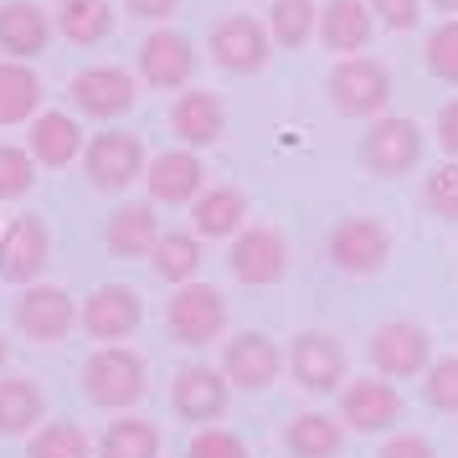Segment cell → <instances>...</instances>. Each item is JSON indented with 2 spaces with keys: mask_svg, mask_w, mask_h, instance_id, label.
<instances>
[{
  "mask_svg": "<svg viewBox=\"0 0 458 458\" xmlns=\"http://www.w3.org/2000/svg\"><path fill=\"white\" fill-rule=\"evenodd\" d=\"M149 386V371H145V355L129 351V345H98L88 355L83 366V392L93 407L104 412H129Z\"/></svg>",
  "mask_w": 458,
  "mask_h": 458,
  "instance_id": "1",
  "label": "cell"
},
{
  "mask_svg": "<svg viewBox=\"0 0 458 458\" xmlns=\"http://www.w3.org/2000/svg\"><path fill=\"white\" fill-rule=\"evenodd\" d=\"M330 104L340 119H381L392 104V72L376 57H340L330 72Z\"/></svg>",
  "mask_w": 458,
  "mask_h": 458,
  "instance_id": "2",
  "label": "cell"
},
{
  "mask_svg": "<svg viewBox=\"0 0 458 458\" xmlns=\"http://www.w3.org/2000/svg\"><path fill=\"white\" fill-rule=\"evenodd\" d=\"M165 330H170L175 345L201 351L211 340H222V330H227V299L211 289V284H186V289H175V299L165 304Z\"/></svg>",
  "mask_w": 458,
  "mask_h": 458,
  "instance_id": "3",
  "label": "cell"
},
{
  "mask_svg": "<svg viewBox=\"0 0 458 458\" xmlns=\"http://www.w3.org/2000/svg\"><path fill=\"white\" fill-rule=\"evenodd\" d=\"M289 376L293 386H304L310 396H330L351 381V360H345V345L325 330H304L293 335L289 345Z\"/></svg>",
  "mask_w": 458,
  "mask_h": 458,
  "instance_id": "4",
  "label": "cell"
},
{
  "mask_svg": "<svg viewBox=\"0 0 458 458\" xmlns=\"http://www.w3.org/2000/svg\"><path fill=\"white\" fill-rule=\"evenodd\" d=\"M355 160L371 170L376 181H392V175H407V170L422 160V129L412 119H376L366 134H360V149Z\"/></svg>",
  "mask_w": 458,
  "mask_h": 458,
  "instance_id": "5",
  "label": "cell"
},
{
  "mask_svg": "<svg viewBox=\"0 0 458 458\" xmlns=\"http://www.w3.org/2000/svg\"><path fill=\"white\" fill-rule=\"evenodd\" d=\"M371 366L386 381L428 376V366H433V335L422 330V325H412V319H386L371 335Z\"/></svg>",
  "mask_w": 458,
  "mask_h": 458,
  "instance_id": "6",
  "label": "cell"
},
{
  "mask_svg": "<svg viewBox=\"0 0 458 458\" xmlns=\"http://www.w3.org/2000/svg\"><path fill=\"white\" fill-rule=\"evenodd\" d=\"M47 258H52V237L42 216L21 211L0 227V284H21V289L42 284Z\"/></svg>",
  "mask_w": 458,
  "mask_h": 458,
  "instance_id": "7",
  "label": "cell"
},
{
  "mask_svg": "<svg viewBox=\"0 0 458 458\" xmlns=\"http://www.w3.org/2000/svg\"><path fill=\"white\" fill-rule=\"evenodd\" d=\"M211 63L232 72V78H252V72H263L273 57V37L263 21H252V16H222V21L211 26Z\"/></svg>",
  "mask_w": 458,
  "mask_h": 458,
  "instance_id": "8",
  "label": "cell"
},
{
  "mask_svg": "<svg viewBox=\"0 0 458 458\" xmlns=\"http://www.w3.org/2000/svg\"><path fill=\"white\" fill-rule=\"evenodd\" d=\"M392 258V232L376 216H345L330 232V263L351 278H376Z\"/></svg>",
  "mask_w": 458,
  "mask_h": 458,
  "instance_id": "9",
  "label": "cell"
},
{
  "mask_svg": "<svg viewBox=\"0 0 458 458\" xmlns=\"http://www.w3.org/2000/svg\"><path fill=\"white\" fill-rule=\"evenodd\" d=\"M340 428L351 433H392L402 422V392L386 376H355L340 386Z\"/></svg>",
  "mask_w": 458,
  "mask_h": 458,
  "instance_id": "10",
  "label": "cell"
},
{
  "mask_svg": "<svg viewBox=\"0 0 458 458\" xmlns=\"http://www.w3.org/2000/svg\"><path fill=\"white\" fill-rule=\"evenodd\" d=\"M83 170L88 181L98 191H129L134 181H145V145H140V134H119V129H108V134H93L83 149Z\"/></svg>",
  "mask_w": 458,
  "mask_h": 458,
  "instance_id": "11",
  "label": "cell"
},
{
  "mask_svg": "<svg viewBox=\"0 0 458 458\" xmlns=\"http://www.w3.org/2000/svg\"><path fill=\"white\" fill-rule=\"evenodd\" d=\"M232 278L237 284H248V289H273L284 273H289V242H284V232L273 227H242L232 237Z\"/></svg>",
  "mask_w": 458,
  "mask_h": 458,
  "instance_id": "12",
  "label": "cell"
},
{
  "mask_svg": "<svg viewBox=\"0 0 458 458\" xmlns=\"http://www.w3.org/2000/svg\"><path fill=\"white\" fill-rule=\"evenodd\" d=\"M78 325V304L72 293L57 289V284H31V289L16 299V330L37 345H63Z\"/></svg>",
  "mask_w": 458,
  "mask_h": 458,
  "instance_id": "13",
  "label": "cell"
},
{
  "mask_svg": "<svg viewBox=\"0 0 458 458\" xmlns=\"http://www.w3.org/2000/svg\"><path fill=\"white\" fill-rule=\"evenodd\" d=\"M140 319H145V304H140V293L129 289V284H98L83 299V314H78V325L93 340H104V345L129 340V335L140 330Z\"/></svg>",
  "mask_w": 458,
  "mask_h": 458,
  "instance_id": "14",
  "label": "cell"
},
{
  "mask_svg": "<svg viewBox=\"0 0 458 458\" xmlns=\"http://www.w3.org/2000/svg\"><path fill=\"white\" fill-rule=\"evenodd\" d=\"M67 93H72L78 114H88V119H119V114L140 104V83L124 67H83L67 83Z\"/></svg>",
  "mask_w": 458,
  "mask_h": 458,
  "instance_id": "15",
  "label": "cell"
},
{
  "mask_svg": "<svg viewBox=\"0 0 458 458\" xmlns=\"http://www.w3.org/2000/svg\"><path fill=\"white\" fill-rule=\"evenodd\" d=\"M278 371H284V351H278L263 330H242L222 345V376H227L232 386H242V392L273 386Z\"/></svg>",
  "mask_w": 458,
  "mask_h": 458,
  "instance_id": "16",
  "label": "cell"
},
{
  "mask_svg": "<svg viewBox=\"0 0 458 458\" xmlns=\"http://www.w3.org/2000/svg\"><path fill=\"white\" fill-rule=\"evenodd\" d=\"M227 402H232V381L211 366H181L175 381H170V407L196 428H211L227 412Z\"/></svg>",
  "mask_w": 458,
  "mask_h": 458,
  "instance_id": "17",
  "label": "cell"
},
{
  "mask_svg": "<svg viewBox=\"0 0 458 458\" xmlns=\"http://www.w3.org/2000/svg\"><path fill=\"white\" fill-rule=\"evenodd\" d=\"M191 72H196V47L181 31H149L145 47H140V78L160 93H186Z\"/></svg>",
  "mask_w": 458,
  "mask_h": 458,
  "instance_id": "18",
  "label": "cell"
},
{
  "mask_svg": "<svg viewBox=\"0 0 458 458\" xmlns=\"http://www.w3.org/2000/svg\"><path fill=\"white\" fill-rule=\"evenodd\" d=\"M145 186H149V201H160V207H196V196L207 191V165L191 149H170V155L149 160Z\"/></svg>",
  "mask_w": 458,
  "mask_h": 458,
  "instance_id": "19",
  "label": "cell"
},
{
  "mask_svg": "<svg viewBox=\"0 0 458 458\" xmlns=\"http://www.w3.org/2000/svg\"><path fill=\"white\" fill-rule=\"evenodd\" d=\"M170 134L181 140L186 149H207L227 134V108L216 93L207 88H186L175 104H170Z\"/></svg>",
  "mask_w": 458,
  "mask_h": 458,
  "instance_id": "20",
  "label": "cell"
},
{
  "mask_svg": "<svg viewBox=\"0 0 458 458\" xmlns=\"http://www.w3.org/2000/svg\"><path fill=\"white\" fill-rule=\"evenodd\" d=\"M47 42H52V16L37 0H0V52L11 63L42 57Z\"/></svg>",
  "mask_w": 458,
  "mask_h": 458,
  "instance_id": "21",
  "label": "cell"
},
{
  "mask_svg": "<svg viewBox=\"0 0 458 458\" xmlns=\"http://www.w3.org/2000/svg\"><path fill=\"white\" fill-rule=\"evenodd\" d=\"M376 31V16L366 0H325V11H319V42L325 52H340V57H355V52H366Z\"/></svg>",
  "mask_w": 458,
  "mask_h": 458,
  "instance_id": "22",
  "label": "cell"
},
{
  "mask_svg": "<svg viewBox=\"0 0 458 458\" xmlns=\"http://www.w3.org/2000/svg\"><path fill=\"white\" fill-rule=\"evenodd\" d=\"M78 149H83V129H78V119L72 114H37L31 119V129H26V155L37 160V165L47 170H63L78 160Z\"/></svg>",
  "mask_w": 458,
  "mask_h": 458,
  "instance_id": "23",
  "label": "cell"
},
{
  "mask_svg": "<svg viewBox=\"0 0 458 458\" xmlns=\"http://www.w3.org/2000/svg\"><path fill=\"white\" fill-rule=\"evenodd\" d=\"M104 242L114 258H149L155 242H160V222H155V207L149 201H129L108 216Z\"/></svg>",
  "mask_w": 458,
  "mask_h": 458,
  "instance_id": "24",
  "label": "cell"
},
{
  "mask_svg": "<svg viewBox=\"0 0 458 458\" xmlns=\"http://www.w3.org/2000/svg\"><path fill=\"white\" fill-rule=\"evenodd\" d=\"M42 98H47V88L42 78H37V67H26V63H0V129H11V124H31L37 114H42Z\"/></svg>",
  "mask_w": 458,
  "mask_h": 458,
  "instance_id": "25",
  "label": "cell"
},
{
  "mask_svg": "<svg viewBox=\"0 0 458 458\" xmlns=\"http://www.w3.org/2000/svg\"><path fill=\"white\" fill-rule=\"evenodd\" d=\"M191 222H196V237H237L248 227V196L237 186H207L191 207Z\"/></svg>",
  "mask_w": 458,
  "mask_h": 458,
  "instance_id": "26",
  "label": "cell"
},
{
  "mask_svg": "<svg viewBox=\"0 0 458 458\" xmlns=\"http://www.w3.org/2000/svg\"><path fill=\"white\" fill-rule=\"evenodd\" d=\"M42 417H47V392L31 376H0V437L37 433Z\"/></svg>",
  "mask_w": 458,
  "mask_h": 458,
  "instance_id": "27",
  "label": "cell"
},
{
  "mask_svg": "<svg viewBox=\"0 0 458 458\" xmlns=\"http://www.w3.org/2000/svg\"><path fill=\"white\" fill-rule=\"evenodd\" d=\"M52 26L72 47H98L114 31V5L108 0H57L52 5Z\"/></svg>",
  "mask_w": 458,
  "mask_h": 458,
  "instance_id": "28",
  "label": "cell"
},
{
  "mask_svg": "<svg viewBox=\"0 0 458 458\" xmlns=\"http://www.w3.org/2000/svg\"><path fill=\"white\" fill-rule=\"evenodd\" d=\"M284 448L293 458H335L345 448V428H340V417L330 412H299L284 428Z\"/></svg>",
  "mask_w": 458,
  "mask_h": 458,
  "instance_id": "29",
  "label": "cell"
},
{
  "mask_svg": "<svg viewBox=\"0 0 458 458\" xmlns=\"http://www.w3.org/2000/svg\"><path fill=\"white\" fill-rule=\"evenodd\" d=\"M149 268H155L160 284H175V289L196 284V273H201V237L196 232H160V242L149 252Z\"/></svg>",
  "mask_w": 458,
  "mask_h": 458,
  "instance_id": "30",
  "label": "cell"
},
{
  "mask_svg": "<svg viewBox=\"0 0 458 458\" xmlns=\"http://www.w3.org/2000/svg\"><path fill=\"white\" fill-rule=\"evenodd\" d=\"M98 458H160V428L149 417H114L104 428V437L93 443Z\"/></svg>",
  "mask_w": 458,
  "mask_h": 458,
  "instance_id": "31",
  "label": "cell"
},
{
  "mask_svg": "<svg viewBox=\"0 0 458 458\" xmlns=\"http://www.w3.org/2000/svg\"><path fill=\"white\" fill-rule=\"evenodd\" d=\"M314 31H319V5H314V0H273V11H268L273 47L293 52V47L310 42Z\"/></svg>",
  "mask_w": 458,
  "mask_h": 458,
  "instance_id": "32",
  "label": "cell"
},
{
  "mask_svg": "<svg viewBox=\"0 0 458 458\" xmlns=\"http://www.w3.org/2000/svg\"><path fill=\"white\" fill-rule=\"evenodd\" d=\"M26 458H93V443L78 422H42L26 443Z\"/></svg>",
  "mask_w": 458,
  "mask_h": 458,
  "instance_id": "33",
  "label": "cell"
},
{
  "mask_svg": "<svg viewBox=\"0 0 458 458\" xmlns=\"http://www.w3.org/2000/svg\"><path fill=\"white\" fill-rule=\"evenodd\" d=\"M422 402H428L433 412L458 417V355H443V360L428 366V376H422Z\"/></svg>",
  "mask_w": 458,
  "mask_h": 458,
  "instance_id": "34",
  "label": "cell"
},
{
  "mask_svg": "<svg viewBox=\"0 0 458 458\" xmlns=\"http://www.w3.org/2000/svg\"><path fill=\"white\" fill-rule=\"evenodd\" d=\"M422 57H428V72H433L437 83H458V21L433 26Z\"/></svg>",
  "mask_w": 458,
  "mask_h": 458,
  "instance_id": "35",
  "label": "cell"
},
{
  "mask_svg": "<svg viewBox=\"0 0 458 458\" xmlns=\"http://www.w3.org/2000/svg\"><path fill=\"white\" fill-rule=\"evenodd\" d=\"M37 186V160L16 145H0V201H21Z\"/></svg>",
  "mask_w": 458,
  "mask_h": 458,
  "instance_id": "36",
  "label": "cell"
},
{
  "mask_svg": "<svg viewBox=\"0 0 458 458\" xmlns=\"http://www.w3.org/2000/svg\"><path fill=\"white\" fill-rule=\"evenodd\" d=\"M422 207L433 211L437 222H458V160L454 165H437L422 181Z\"/></svg>",
  "mask_w": 458,
  "mask_h": 458,
  "instance_id": "37",
  "label": "cell"
},
{
  "mask_svg": "<svg viewBox=\"0 0 458 458\" xmlns=\"http://www.w3.org/2000/svg\"><path fill=\"white\" fill-rule=\"evenodd\" d=\"M186 458H248V443L227 428H201V433L191 437Z\"/></svg>",
  "mask_w": 458,
  "mask_h": 458,
  "instance_id": "38",
  "label": "cell"
},
{
  "mask_svg": "<svg viewBox=\"0 0 458 458\" xmlns=\"http://www.w3.org/2000/svg\"><path fill=\"white\" fill-rule=\"evenodd\" d=\"M366 5H371L376 21L392 26V31H412L417 16H422V11H417V0H366Z\"/></svg>",
  "mask_w": 458,
  "mask_h": 458,
  "instance_id": "39",
  "label": "cell"
},
{
  "mask_svg": "<svg viewBox=\"0 0 458 458\" xmlns=\"http://www.w3.org/2000/svg\"><path fill=\"white\" fill-rule=\"evenodd\" d=\"M376 458H437V448L422 433H392L386 443H381Z\"/></svg>",
  "mask_w": 458,
  "mask_h": 458,
  "instance_id": "40",
  "label": "cell"
},
{
  "mask_svg": "<svg viewBox=\"0 0 458 458\" xmlns=\"http://www.w3.org/2000/svg\"><path fill=\"white\" fill-rule=\"evenodd\" d=\"M124 11L140 16V21H170L181 11V0H124Z\"/></svg>",
  "mask_w": 458,
  "mask_h": 458,
  "instance_id": "41",
  "label": "cell"
},
{
  "mask_svg": "<svg viewBox=\"0 0 458 458\" xmlns=\"http://www.w3.org/2000/svg\"><path fill=\"white\" fill-rule=\"evenodd\" d=\"M437 145H443V149L458 160V98L437 108Z\"/></svg>",
  "mask_w": 458,
  "mask_h": 458,
  "instance_id": "42",
  "label": "cell"
},
{
  "mask_svg": "<svg viewBox=\"0 0 458 458\" xmlns=\"http://www.w3.org/2000/svg\"><path fill=\"white\" fill-rule=\"evenodd\" d=\"M437 11H443V21H458V0H433Z\"/></svg>",
  "mask_w": 458,
  "mask_h": 458,
  "instance_id": "43",
  "label": "cell"
},
{
  "mask_svg": "<svg viewBox=\"0 0 458 458\" xmlns=\"http://www.w3.org/2000/svg\"><path fill=\"white\" fill-rule=\"evenodd\" d=\"M5 360H11V345H5V335H0V366H5Z\"/></svg>",
  "mask_w": 458,
  "mask_h": 458,
  "instance_id": "44",
  "label": "cell"
}]
</instances>
